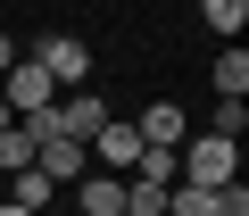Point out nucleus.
<instances>
[{
    "label": "nucleus",
    "mask_w": 249,
    "mask_h": 216,
    "mask_svg": "<svg viewBox=\"0 0 249 216\" xmlns=\"http://www.w3.org/2000/svg\"><path fill=\"white\" fill-rule=\"evenodd\" d=\"M175 183H241V142H224V133H183V150H175Z\"/></svg>",
    "instance_id": "obj_1"
},
{
    "label": "nucleus",
    "mask_w": 249,
    "mask_h": 216,
    "mask_svg": "<svg viewBox=\"0 0 249 216\" xmlns=\"http://www.w3.org/2000/svg\"><path fill=\"white\" fill-rule=\"evenodd\" d=\"M25 58H34V67H42V75H50V83H58V91H75V83H83V75H91V50H83V42H75V34H42V42H34V50H25Z\"/></svg>",
    "instance_id": "obj_2"
},
{
    "label": "nucleus",
    "mask_w": 249,
    "mask_h": 216,
    "mask_svg": "<svg viewBox=\"0 0 249 216\" xmlns=\"http://www.w3.org/2000/svg\"><path fill=\"white\" fill-rule=\"evenodd\" d=\"M0 100H9V117H34V108H50V100H58V83H50V75L17 50V67L0 75Z\"/></svg>",
    "instance_id": "obj_3"
},
{
    "label": "nucleus",
    "mask_w": 249,
    "mask_h": 216,
    "mask_svg": "<svg viewBox=\"0 0 249 216\" xmlns=\"http://www.w3.org/2000/svg\"><path fill=\"white\" fill-rule=\"evenodd\" d=\"M100 125H108L100 91H58V100H50V133H67V142H91Z\"/></svg>",
    "instance_id": "obj_4"
},
{
    "label": "nucleus",
    "mask_w": 249,
    "mask_h": 216,
    "mask_svg": "<svg viewBox=\"0 0 249 216\" xmlns=\"http://www.w3.org/2000/svg\"><path fill=\"white\" fill-rule=\"evenodd\" d=\"M133 158H142V133H133V117H108V125L91 133V166H100V175H133Z\"/></svg>",
    "instance_id": "obj_5"
},
{
    "label": "nucleus",
    "mask_w": 249,
    "mask_h": 216,
    "mask_svg": "<svg viewBox=\"0 0 249 216\" xmlns=\"http://www.w3.org/2000/svg\"><path fill=\"white\" fill-rule=\"evenodd\" d=\"M34 166H42L50 183H75V175H91V142H67V133H50V142L34 150Z\"/></svg>",
    "instance_id": "obj_6"
},
{
    "label": "nucleus",
    "mask_w": 249,
    "mask_h": 216,
    "mask_svg": "<svg viewBox=\"0 0 249 216\" xmlns=\"http://www.w3.org/2000/svg\"><path fill=\"white\" fill-rule=\"evenodd\" d=\"M75 216H124V175H75Z\"/></svg>",
    "instance_id": "obj_7"
},
{
    "label": "nucleus",
    "mask_w": 249,
    "mask_h": 216,
    "mask_svg": "<svg viewBox=\"0 0 249 216\" xmlns=\"http://www.w3.org/2000/svg\"><path fill=\"white\" fill-rule=\"evenodd\" d=\"M133 133H142L150 150H183V133H191V117H183L175 100H158V108H142V117H133Z\"/></svg>",
    "instance_id": "obj_8"
},
{
    "label": "nucleus",
    "mask_w": 249,
    "mask_h": 216,
    "mask_svg": "<svg viewBox=\"0 0 249 216\" xmlns=\"http://www.w3.org/2000/svg\"><path fill=\"white\" fill-rule=\"evenodd\" d=\"M208 83H216V100H249V50H241V42H232V50H216Z\"/></svg>",
    "instance_id": "obj_9"
},
{
    "label": "nucleus",
    "mask_w": 249,
    "mask_h": 216,
    "mask_svg": "<svg viewBox=\"0 0 249 216\" xmlns=\"http://www.w3.org/2000/svg\"><path fill=\"white\" fill-rule=\"evenodd\" d=\"M9 199H17V208H34V216H42V208H50V199H58V183H50V175H42V166H17V175H9Z\"/></svg>",
    "instance_id": "obj_10"
},
{
    "label": "nucleus",
    "mask_w": 249,
    "mask_h": 216,
    "mask_svg": "<svg viewBox=\"0 0 249 216\" xmlns=\"http://www.w3.org/2000/svg\"><path fill=\"white\" fill-rule=\"evenodd\" d=\"M199 25H208V34H224V42H241V25H249V0H199Z\"/></svg>",
    "instance_id": "obj_11"
},
{
    "label": "nucleus",
    "mask_w": 249,
    "mask_h": 216,
    "mask_svg": "<svg viewBox=\"0 0 249 216\" xmlns=\"http://www.w3.org/2000/svg\"><path fill=\"white\" fill-rule=\"evenodd\" d=\"M124 216H166V183H142V175H124Z\"/></svg>",
    "instance_id": "obj_12"
},
{
    "label": "nucleus",
    "mask_w": 249,
    "mask_h": 216,
    "mask_svg": "<svg viewBox=\"0 0 249 216\" xmlns=\"http://www.w3.org/2000/svg\"><path fill=\"white\" fill-rule=\"evenodd\" d=\"M208 133L241 142V133H249V100H216V108H208Z\"/></svg>",
    "instance_id": "obj_13"
},
{
    "label": "nucleus",
    "mask_w": 249,
    "mask_h": 216,
    "mask_svg": "<svg viewBox=\"0 0 249 216\" xmlns=\"http://www.w3.org/2000/svg\"><path fill=\"white\" fill-rule=\"evenodd\" d=\"M34 150H42V142H34L25 125H9V133H0V175H17V166H34Z\"/></svg>",
    "instance_id": "obj_14"
},
{
    "label": "nucleus",
    "mask_w": 249,
    "mask_h": 216,
    "mask_svg": "<svg viewBox=\"0 0 249 216\" xmlns=\"http://www.w3.org/2000/svg\"><path fill=\"white\" fill-rule=\"evenodd\" d=\"M208 216H249V183H216V199H208Z\"/></svg>",
    "instance_id": "obj_15"
},
{
    "label": "nucleus",
    "mask_w": 249,
    "mask_h": 216,
    "mask_svg": "<svg viewBox=\"0 0 249 216\" xmlns=\"http://www.w3.org/2000/svg\"><path fill=\"white\" fill-rule=\"evenodd\" d=\"M17 67V34H0V75H9Z\"/></svg>",
    "instance_id": "obj_16"
},
{
    "label": "nucleus",
    "mask_w": 249,
    "mask_h": 216,
    "mask_svg": "<svg viewBox=\"0 0 249 216\" xmlns=\"http://www.w3.org/2000/svg\"><path fill=\"white\" fill-rule=\"evenodd\" d=\"M0 216H34V208H17V199H0Z\"/></svg>",
    "instance_id": "obj_17"
},
{
    "label": "nucleus",
    "mask_w": 249,
    "mask_h": 216,
    "mask_svg": "<svg viewBox=\"0 0 249 216\" xmlns=\"http://www.w3.org/2000/svg\"><path fill=\"white\" fill-rule=\"evenodd\" d=\"M9 125H17V117H9V100H0V133H9Z\"/></svg>",
    "instance_id": "obj_18"
}]
</instances>
